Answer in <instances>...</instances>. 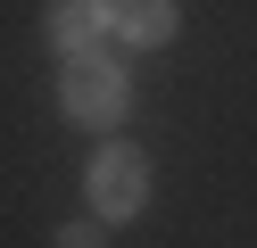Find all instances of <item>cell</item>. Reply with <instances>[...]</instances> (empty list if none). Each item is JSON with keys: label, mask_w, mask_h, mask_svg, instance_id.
<instances>
[{"label": "cell", "mask_w": 257, "mask_h": 248, "mask_svg": "<svg viewBox=\"0 0 257 248\" xmlns=\"http://www.w3.org/2000/svg\"><path fill=\"white\" fill-rule=\"evenodd\" d=\"M58 108H67V124H83V132H116L124 108H133L124 58H108V42H100V50H75L67 75H58Z\"/></svg>", "instance_id": "6da1fadb"}, {"label": "cell", "mask_w": 257, "mask_h": 248, "mask_svg": "<svg viewBox=\"0 0 257 248\" xmlns=\"http://www.w3.org/2000/svg\"><path fill=\"white\" fill-rule=\"evenodd\" d=\"M83 198H91V215H108V223H133V215L150 207V157H141V149H124V141L91 149V165H83Z\"/></svg>", "instance_id": "7a4b0ae2"}, {"label": "cell", "mask_w": 257, "mask_h": 248, "mask_svg": "<svg viewBox=\"0 0 257 248\" xmlns=\"http://www.w3.org/2000/svg\"><path fill=\"white\" fill-rule=\"evenodd\" d=\"M108 42V0H50V50L75 58V50Z\"/></svg>", "instance_id": "277c9868"}, {"label": "cell", "mask_w": 257, "mask_h": 248, "mask_svg": "<svg viewBox=\"0 0 257 248\" xmlns=\"http://www.w3.org/2000/svg\"><path fill=\"white\" fill-rule=\"evenodd\" d=\"M50 248H108V215H83V223H58Z\"/></svg>", "instance_id": "5b68a950"}, {"label": "cell", "mask_w": 257, "mask_h": 248, "mask_svg": "<svg viewBox=\"0 0 257 248\" xmlns=\"http://www.w3.org/2000/svg\"><path fill=\"white\" fill-rule=\"evenodd\" d=\"M108 33H116L124 50H166L174 33H183V9H174V0H108Z\"/></svg>", "instance_id": "3957f363"}]
</instances>
